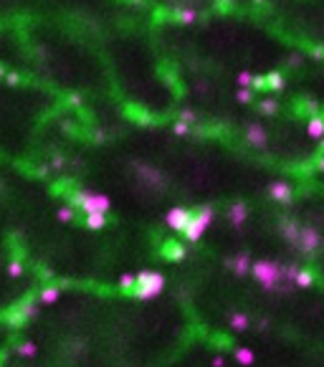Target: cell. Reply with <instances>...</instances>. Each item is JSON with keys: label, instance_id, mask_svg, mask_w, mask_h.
<instances>
[{"label": "cell", "instance_id": "cell-1", "mask_svg": "<svg viewBox=\"0 0 324 367\" xmlns=\"http://www.w3.org/2000/svg\"><path fill=\"white\" fill-rule=\"evenodd\" d=\"M284 266H286V264H281V261L261 258V261H251L248 271L261 284L264 292H284V294H289L292 289L286 286V281H284Z\"/></svg>", "mask_w": 324, "mask_h": 367}, {"label": "cell", "instance_id": "cell-2", "mask_svg": "<svg viewBox=\"0 0 324 367\" xmlns=\"http://www.w3.org/2000/svg\"><path fill=\"white\" fill-rule=\"evenodd\" d=\"M162 289H165V276H162L160 271L144 268V271H140V274L134 276V289H132V294H134L137 299H154L157 294H162Z\"/></svg>", "mask_w": 324, "mask_h": 367}, {"label": "cell", "instance_id": "cell-3", "mask_svg": "<svg viewBox=\"0 0 324 367\" xmlns=\"http://www.w3.org/2000/svg\"><path fill=\"white\" fill-rule=\"evenodd\" d=\"M213 218H216V210H213L210 206L198 208V210L192 213V218L188 220V226L182 228V238H185L188 243H198V240L202 238V233L210 228Z\"/></svg>", "mask_w": 324, "mask_h": 367}, {"label": "cell", "instance_id": "cell-4", "mask_svg": "<svg viewBox=\"0 0 324 367\" xmlns=\"http://www.w3.org/2000/svg\"><path fill=\"white\" fill-rule=\"evenodd\" d=\"M322 246H324V236H322V230L314 226V223H304L302 228H299V238H296V251L302 254V256H314L316 251H322Z\"/></svg>", "mask_w": 324, "mask_h": 367}, {"label": "cell", "instance_id": "cell-5", "mask_svg": "<svg viewBox=\"0 0 324 367\" xmlns=\"http://www.w3.org/2000/svg\"><path fill=\"white\" fill-rule=\"evenodd\" d=\"M71 206L74 208H81L84 213H106L112 208V200L106 195H99V192H74L71 195Z\"/></svg>", "mask_w": 324, "mask_h": 367}, {"label": "cell", "instance_id": "cell-6", "mask_svg": "<svg viewBox=\"0 0 324 367\" xmlns=\"http://www.w3.org/2000/svg\"><path fill=\"white\" fill-rule=\"evenodd\" d=\"M134 170H137V175H140V180L147 185V188H152V190H165V175H162L157 168H152V165H140V162H134Z\"/></svg>", "mask_w": 324, "mask_h": 367}, {"label": "cell", "instance_id": "cell-7", "mask_svg": "<svg viewBox=\"0 0 324 367\" xmlns=\"http://www.w3.org/2000/svg\"><path fill=\"white\" fill-rule=\"evenodd\" d=\"M243 140H246V144H251L256 150L268 147V132L264 130V124H258V122H248L246 130H243Z\"/></svg>", "mask_w": 324, "mask_h": 367}, {"label": "cell", "instance_id": "cell-8", "mask_svg": "<svg viewBox=\"0 0 324 367\" xmlns=\"http://www.w3.org/2000/svg\"><path fill=\"white\" fill-rule=\"evenodd\" d=\"M190 218H192V210H188V208H182V206H175V208H170V210H168L165 223H168V228H170V230L182 233V228L188 226V220H190Z\"/></svg>", "mask_w": 324, "mask_h": 367}, {"label": "cell", "instance_id": "cell-9", "mask_svg": "<svg viewBox=\"0 0 324 367\" xmlns=\"http://www.w3.org/2000/svg\"><path fill=\"white\" fill-rule=\"evenodd\" d=\"M299 228H302V223L296 220V218H281L278 220V236L289 243V246L294 248L296 246V238H299Z\"/></svg>", "mask_w": 324, "mask_h": 367}, {"label": "cell", "instance_id": "cell-10", "mask_svg": "<svg viewBox=\"0 0 324 367\" xmlns=\"http://www.w3.org/2000/svg\"><path fill=\"white\" fill-rule=\"evenodd\" d=\"M268 195H271L276 202H281V206H289V202H292V195H294V190H292V185H289V182H284V180H274V182H268Z\"/></svg>", "mask_w": 324, "mask_h": 367}, {"label": "cell", "instance_id": "cell-11", "mask_svg": "<svg viewBox=\"0 0 324 367\" xmlns=\"http://www.w3.org/2000/svg\"><path fill=\"white\" fill-rule=\"evenodd\" d=\"M246 220H248V208H246V202H240V200L230 202V208H228V223H230L236 230H240L243 226H246Z\"/></svg>", "mask_w": 324, "mask_h": 367}, {"label": "cell", "instance_id": "cell-12", "mask_svg": "<svg viewBox=\"0 0 324 367\" xmlns=\"http://www.w3.org/2000/svg\"><path fill=\"white\" fill-rule=\"evenodd\" d=\"M185 256H188V248L182 240H168L162 246V258H168V261H182Z\"/></svg>", "mask_w": 324, "mask_h": 367}, {"label": "cell", "instance_id": "cell-13", "mask_svg": "<svg viewBox=\"0 0 324 367\" xmlns=\"http://www.w3.org/2000/svg\"><path fill=\"white\" fill-rule=\"evenodd\" d=\"M226 266H228L233 274L243 276V274H248V268H251V258H248V254H236V256H230V258L226 261Z\"/></svg>", "mask_w": 324, "mask_h": 367}, {"label": "cell", "instance_id": "cell-14", "mask_svg": "<svg viewBox=\"0 0 324 367\" xmlns=\"http://www.w3.org/2000/svg\"><path fill=\"white\" fill-rule=\"evenodd\" d=\"M306 134L312 140H322L324 137V116L322 114H312L306 119Z\"/></svg>", "mask_w": 324, "mask_h": 367}, {"label": "cell", "instance_id": "cell-15", "mask_svg": "<svg viewBox=\"0 0 324 367\" xmlns=\"http://www.w3.org/2000/svg\"><path fill=\"white\" fill-rule=\"evenodd\" d=\"M228 324H230L233 332H246V330L251 327V319L243 314V312H233V314L228 316Z\"/></svg>", "mask_w": 324, "mask_h": 367}, {"label": "cell", "instance_id": "cell-16", "mask_svg": "<svg viewBox=\"0 0 324 367\" xmlns=\"http://www.w3.org/2000/svg\"><path fill=\"white\" fill-rule=\"evenodd\" d=\"M264 78H266V89H271V92H284L286 89V78H284L281 71H271Z\"/></svg>", "mask_w": 324, "mask_h": 367}, {"label": "cell", "instance_id": "cell-17", "mask_svg": "<svg viewBox=\"0 0 324 367\" xmlns=\"http://www.w3.org/2000/svg\"><path fill=\"white\" fill-rule=\"evenodd\" d=\"M198 18H200V13H198L195 8H188V6H182V8H178V10H175V20H180V23H185V26L195 23Z\"/></svg>", "mask_w": 324, "mask_h": 367}, {"label": "cell", "instance_id": "cell-18", "mask_svg": "<svg viewBox=\"0 0 324 367\" xmlns=\"http://www.w3.org/2000/svg\"><path fill=\"white\" fill-rule=\"evenodd\" d=\"M256 109H258V114H264V116H274V114L278 112V102L271 99V96H264L261 102H256Z\"/></svg>", "mask_w": 324, "mask_h": 367}, {"label": "cell", "instance_id": "cell-19", "mask_svg": "<svg viewBox=\"0 0 324 367\" xmlns=\"http://www.w3.org/2000/svg\"><path fill=\"white\" fill-rule=\"evenodd\" d=\"M236 360H238V364H243V367H251L254 362H256V354H254V350H248V347H236Z\"/></svg>", "mask_w": 324, "mask_h": 367}, {"label": "cell", "instance_id": "cell-20", "mask_svg": "<svg viewBox=\"0 0 324 367\" xmlns=\"http://www.w3.org/2000/svg\"><path fill=\"white\" fill-rule=\"evenodd\" d=\"M294 286H299V289L314 286V274L306 271V268H299V271H296V278H294Z\"/></svg>", "mask_w": 324, "mask_h": 367}, {"label": "cell", "instance_id": "cell-21", "mask_svg": "<svg viewBox=\"0 0 324 367\" xmlns=\"http://www.w3.org/2000/svg\"><path fill=\"white\" fill-rule=\"evenodd\" d=\"M86 228H92V230H102L104 226H106V213H86Z\"/></svg>", "mask_w": 324, "mask_h": 367}, {"label": "cell", "instance_id": "cell-22", "mask_svg": "<svg viewBox=\"0 0 324 367\" xmlns=\"http://www.w3.org/2000/svg\"><path fill=\"white\" fill-rule=\"evenodd\" d=\"M58 296H61V289L58 286H46L44 292H40V304H56L58 302Z\"/></svg>", "mask_w": 324, "mask_h": 367}, {"label": "cell", "instance_id": "cell-23", "mask_svg": "<svg viewBox=\"0 0 324 367\" xmlns=\"http://www.w3.org/2000/svg\"><path fill=\"white\" fill-rule=\"evenodd\" d=\"M236 81H238V86H240V89H251L254 74H248V71H240V74L236 76Z\"/></svg>", "mask_w": 324, "mask_h": 367}, {"label": "cell", "instance_id": "cell-24", "mask_svg": "<svg viewBox=\"0 0 324 367\" xmlns=\"http://www.w3.org/2000/svg\"><path fill=\"white\" fill-rule=\"evenodd\" d=\"M119 289H122V292H132V289H134V276H132V274H124V276H122V278H119Z\"/></svg>", "mask_w": 324, "mask_h": 367}, {"label": "cell", "instance_id": "cell-25", "mask_svg": "<svg viewBox=\"0 0 324 367\" xmlns=\"http://www.w3.org/2000/svg\"><path fill=\"white\" fill-rule=\"evenodd\" d=\"M236 102H238V104H251V102H254V89H240V92L236 94Z\"/></svg>", "mask_w": 324, "mask_h": 367}, {"label": "cell", "instance_id": "cell-26", "mask_svg": "<svg viewBox=\"0 0 324 367\" xmlns=\"http://www.w3.org/2000/svg\"><path fill=\"white\" fill-rule=\"evenodd\" d=\"M8 276L10 278H20L23 276V264L20 261H10L8 264Z\"/></svg>", "mask_w": 324, "mask_h": 367}, {"label": "cell", "instance_id": "cell-27", "mask_svg": "<svg viewBox=\"0 0 324 367\" xmlns=\"http://www.w3.org/2000/svg\"><path fill=\"white\" fill-rule=\"evenodd\" d=\"M36 350H38V347H36L33 342H20V344H18V354H23V357H33Z\"/></svg>", "mask_w": 324, "mask_h": 367}, {"label": "cell", "instance_id": "cell-28", "mask_svg": "<svg viewBox=\"0 0 324 367\" xmlns=\"http://www.w3.org/2000/svg\"><path fill=\"white\" fill-rule=\"evenodd\" d=\"M178 119L185 122V124H195V122H198V114H195L192 109H182V112L178 114Z\"/></svg>", "mask_w": 324, "mask_h": 367}, {"label": "cell", "instance_id": "cell-29", "mask_svg": "<svg viewBox=\"0 0 324 367\" xmlns=\"http://www.w3.org/2000/svg\"><path fill=\"white\" fill-rule=\"evenodd\" d=\"M251 89H254V94H256V92H266V78H264V76H254Z\"/></svg>", "mask_w": 324, "mask_h": 367}, {"label": "cell", "instance_id": "cell-30", "mask_svg": "<svg viewBox=\"0 0 324 367\" xmlns=\"http://www.w3.org/2000/svg\"><path fill=\"white\" fill-rule=\"evenodd\" d=\"M58 220H61V223H71V220H74V208H68V206L61 208V210H58Z\"/></svg>", "mask_w": 324, "mask_h": 367}, {"label": "cell", "instance_id": "cell-31", "mask_svg": "<svg viewBox=\"0 0 324 367\" xmlns=\"http://www.w3.org/2000/svg\"><path fill=\"white\" fill-rule=\"evenodd\" d=\"M172 132H175V134H188V132H190V124H185V122L178 119L175 124H172Z\"/></svg>", "mask_w": 324, "mask_h": 367}, {"label": "cell", "instance_id": "cell-32", "mask_svg": "<svg viewBox=\"0 0 324 367\" xmlns=\"http://www.w3.org/2000/svg\"><path fill=\"white\" fill-rule=\"evenodd\" d=\"M302 61H304V56H302V54H292V56H289V66H294V68H296V66H302Z\"/></svg>", "mask_w": 324, "mask_h": 367}, {"label": "cell", "instance_id": "cell-33", "mask_svg": "<svg viewBox=\"0 0 324 367\" xmlns=\"http://www.w3.org/2000/svg\"><path fill=\"white\" fill-rule=\"evenodd\" d=\"M314 168H316L319 172H324V152H322V154L316 157V165H314Z\"/></svg>", "mask_w": 324, "mask_h": 367}, {"label": "cell", "instance_id": "cell-34", "mask_svg": "<svg viewBox=\"0 0 324 367\" xmlns=\"http://www.w3.org/2000/svg\"><path fill=\"white\" fill-rule=\"evenodd\" d=\"M312 56H314V58H324V48H322V46L312 48Z\"/></svg>", "mask_w": 324, "mask_h": 367}, {"label": "cell", "instance_id": "cell-35", "mask_svg": "<svg viewBox=\"0 0 324 367\" xmlns=\"http://www.w3.org/2000/svg\"><path fill=\"white\" fill-rule=\"evenodd\" d=\"M213 367H226V360L223 357H213Z\"/></svg>", "mask_w": 324, "mask_h": 367}, {"label": "cell", "instance_id": "cell-36", "mask_svg": "<svg viewBox=\"0 0 324 367\" xmlns=\"http://www.w3.org/2000/svg\"><path fill=\"white\" fill-rule=\"evenodd\" d=\"M319 150H322V152H324V137H322V140H319Z\"/></svg>", "mask_w": 324, "mask_h": 367}, {"label": "cell", "instance_id": "cell-37", "mask_svg": "<svg viewBox=\"0 0 324 367\" xmlns=\"http://www.w3.org/2000/svg\"><path fill=\"white\" fill-rule=\"evenodd\" d=\"M223 3H230V6H233V3H236V0H223Z\"/></svg>", "mask_w": 324, "mask_h": 367}, {"label": "cell", "instance_id": "cell-38", "mask_svg": "<svg viewBox=\"0 0 324 367\" xmlns=\"http://www.w3.org/2000/svg\"><path fill=\"white\" fill-rule=\"evenodd\" d=\"M254 3H264V0H254Z\"/></svg>", "mask_w": 324, "mask_h": 367}]
</instances>
